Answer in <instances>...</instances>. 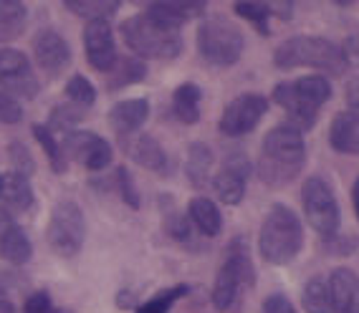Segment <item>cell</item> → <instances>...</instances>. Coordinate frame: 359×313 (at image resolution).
Masks as SVG:
<instances>
[{
  "instance_id": "ba28073f",
  "label": "cell",
  "mask_w": 359,
  "mask_h": 313,
  "mask_svg": "<svg viewBox=\"0 0 359 313\" xmlns=\"http://www.w3.org/2000/svg\"><path fill=\"white\" fill-rule=\"evenodd\" d=\"M83 237H86V223L81 207L74 200H61L53 204L51 220L46 228V240L53 253L61 258L79 256V250L83 248Z\"/></svg>"
},
{
  "instance_id": "cb8c5ba5",
  "label": "cell",
  "mask_w": 359,
  "mask_h": 313,
  "mask_svg": "<svg viewBox=\"0 0 359 313\" xmlns=\"http://www.w3.org/2000/svg\"><path fill=\"white\" fill-rule=\"evenodd\" d=\"M212 149L205 141H193L187 147V160H185V177L195 190H205L210 185V172H212Z\"/></svg>"
},
{
  "instance_id": "5bb4252c",
  "label": "cell",
  "mask_w": 359,
  "mask_h": 313,
  "mask_svg": "<svg viewBox=\"0 0 359 313\" xmlns=\"http://www.w3.org/2000/svg\"><path fill=\"white\" fill-rule=\"evenodd\" d=\"M33 58L43 74L58 76L71 64V48L66 39L53 28H43L33 36Z\"/></svg>"
},
{
  "instance_id": "8d00e7d4",
  "label": "cell",
  "mask_w": 359,
  "mask_h": 313,
  "mask_svg": "<svg viewBox=\"0 0 359 313\" xmlns=\"http://www.w3.org/2000/svg\"><path fill=\"white\" fill-rule=\"evenodd\" d=\"M66 96H69V104H76L81 109H89L97 102V86L86 76L76 74V76H71L69 83H66Z\"/></svg>"
},
{
  "instance_id": "7bdbcfd3",
  "label": "cell",
  "mask_w": 359,
  "mask_h": 313,
  "mask_svg": "<svg viewBox=\"0 0 359 313\" xmlns=\"http://www.w3.org/2000/svg\"><path fill=\"white\" fill-rule=\"evenodd\" d=\"M341 51H344V56H346V64L359 66V33H354V36L346 39V43L341 46Z\"/></svg>"
},
{
  "instance_id": "7dc6e473",
  "label": "cell",
  "mask_w": 359,
  "mask_h": 313,
  "mask_svg": "<svg viewBox=\"0 0 359 313\" xmlns=\"http://www.w3.org/2000/svg\"><path fill=\"white\" fill-rule=\"evenodd\" d=\"M0 313H18V311H15V306L11 303V300L0 298Z\"/></svg>"
},
{
  "instance_id": "d4e9b609",
  "label": "cell",
  "mask_w": 359,
  "mask_h": 313,
  "mask_svg": "<svg viewBox=\"0 0 359 313\" xmlns=\"http://www.w3.org/2000/svg\"><path fill=\"white\" fill-rule=\"evenodd\" d=\"M200 104H203V89L198 83L185 81L180 83L172 94V114L180 124L193 127L200 122Z\"/></svg>"
},
{
  "instance_id": "4dcf8cb0",
  "label": "cell",
  "mask_w": 359,
  "mask_h": 313,
  "mask_svg": "<svg viewBox=\"0 0 359 313\" xmlns=\"http://www.w3.org/2000/svg\"><path fill=\"white\" fill-rule=\"evenodd\" d=\"M302 306L306 313H332V295H329L327 278L314 275V278L304 286Z\"/></svg>"
},
{
  "instance_id": "ffe728a7",
  "label": "cell",
  "mask_w": 359,
  "mask_h": 313,
  "mask_svg": "<svg viewBox=\"0 0 359 313\" xmlns=\"http://www.w3.org/2000/svg\"><path fill=\"white\" fill-rule=\"evenodd\" d=\"M332 313H359V275L349 268H334L329 275Z\"/></svg>"
},
{
  "instance_id": "d6a6232c",
  "label": "cell",
  "mask_w": 359,
  "mask_h": 313,
  "mask_svg": "<svg viewBox=\"0 0 359 313\" xmlns=\"http://www.w3.org/2000/svg\"><path fill=\"white\" fill-rule=\"evenodd\" d=\"M187 293H190V286H187V283L170 286V288H165V291H157V293L144 300V303H140L135 313H170L175 303H177L180 298H185Z\"/></svg>"
},
{
  "instance_id": "d6986e66",
  "label": "cell",
  "mask_w": 359,
  "mask_h": 313,
  "mask_svg": "<svg viewBox=\"0 0 359 313\" xmlns=\"http://www.w3.org/2000/svg\"><path fill=\"white\" fill-rule=\"evenodd\" d=\"M147 119H149L147 99H124V102H116L109 109V127L119 139L137 134L144 127Z\"/></svg>"
},
{
  "instance_id": "836d02e7",
  "label": "cell",
  "mask_w": 359,
  "mask_h": 313,
  "mask_svg": "<svg viewBox=\"0 0 359 313\" xmlns=\"http://www.w3.org/2000/svg\"><path fill=\"white\" fill-rule=\"evenodd\" d=\"M83 116L86 114H83V109L76 106V104H58V106L51 109V116H48V124H46V127L51 129L53 134H56V132L69 134V132H74V129L83 122Z\"/></svg>"
},
{
  "instance_id": "60d3db41",
  "label": "cell",
  "mask_w": 359,
  "mask_h": 313,
  "mask_svg": "<svg viewBox=\"0 0 359 313\" xmlns=\"http://www.w3.org/2000/svg\"><path fill=\"white\" fill-rule=\"evenodd\" d=\"M261 311L263 313H296V308L283 293H271V295H266V300L261 303Z\"/></svg>"
},
{
  "instance_id": "4fadbf2b",
  "label": "cell",
  "mask_w": 359,
  "mask_h": 313,
  "mask_svg": "<svg viewBox=\"0 0 359 313\" xmlns=\"http://www.w3.org/2000/svg\"><path fill=\"white\" fill-rule=\"evenodd\" d=\"M250 162L243 152H231L225 157L220 172L210 179L212 192L218 195L223 204H241L245 197V185H248Z\"/></svg>"
},
{
  "instance_id": "83f0119b",
  "label": "cell",
  "mask_w": 359,
  "mask_h": 313,
  "mask_svg": "<svg viewBox=\"0 0 359 313\" xmlns=\"http://www.w3.org/2000/svg\"><path fill=\"white\" fill-rule=\"evenodd\" d=\"M69 13L86 20H109L122 8L119 0H64Z\"/></svg>"
},
{
  "instance_id": "c3c4849f",
  "label": "cell",
  "mask_w": 359,
  "mask_h": 313,
  "mask_svg": "<svg viewBox=\"0 0 359 313\" xmlns=\"http://www.w3.org/2000/svg\"><path fill=\"white\" fill-rule=\"evenodd\" d=\"M53 313H64V311H53Z\"/></svg>"
},
{
  "instance_id": "f35d334b",
  "label": "cell",
  "mask_w": 359,
  "mask_h": 313,
  "mask_svg": "<svg viewBox=\"0 0 359 313\" xmlns=\"http://www.w3.org/2000/svg\"><path fill=\"white\" fill-rule=\"evenodd\" d=\"M23 122V106L15 99L0 91V124H18Z\"/></svg>"
},
{
  "instance_id": "ac0fdd59",
  "label": "cell",
  "mask_w": 359,
  "mask_h": 313,
  "mask_svg": "<svg viewBox=\"0 0 359 313\" xmlns=\"http://www.w3.org/2000/svg\"><path fill=\"white\" fill-rule=\"evenodd\" d=\"M33 256V243L18 220L0 207V258L13 265H23Z\"/></svg>"
},
{
  "instance_id": "2e32d148",
  "label": "cell",
  "mask_w": 359,
  "mask_h": 313,
  "mask_svg": "<svg viewBox=\"0 0 359 313\" xmlns=\"http://www.w3.org/2000/svg\"><path fill=\"white\" fill-rule=\"evenodd\" d=\"M119 147L124 149V154H127L135 165L144 167V169H149V172L167 174V169H170L167 152L162 149V144L154 139L152 134H142V132H137V134H132V137H122V139H119Z\"/></svg>"
},
{
  "instance_id": "603a6c76",
  "label": "cell",
  "mask_w": 359,
  "mask_h": 313,
  "mask_svg": "<svg viewBox=\"0 0 359 313\" xmlns=\"http://www.w3.org/2000/svg\"><path fill=\"white\" fill-rule=\"evenodd\" d=\"M187 220L203 237H218L220 230H223L220 207L205 195H198L187 202Z\"/></svg>"
},
{
  "instance_id": "f1b7e54d",
  "label": "cell",
  "mask_w": 359,
  "mask_h": 313,
  "mask_svg": "<svg viewBox=\"0 0 359 313\" xmlns=\"http://www.w3.org/2000/svg\"><path fill=\"white\" fill-rule=\"evenodd\" d=\"M31 132L36 137V141L41 144V149H43V154L48 157V165H51L53 172L64 174L69 169V160H66V152L61 147V141L56 139V134L48 127H43V124H33Z\"/></svg>"
},
{
  "instance_id": "e0dca14e",
  "label": "cell",
  "mask_w": 359,
  "mask_h": 313,
  "mask_svg": "<svg viewBox=\"0 0 359 313\" xmlns=\"http://www.w3.org/2000/svg\"><path fill=\"white\" fill-rule=\"evenodd\" d=\"M273 102L281 106L286 114H289V124L299 127L302 132L311 129L316 124V116H319V109L314 104L309 102L302 91L296 89L294 81H281L273 86Z\"/></svg>"
},
{
  "instance_id": "52a82bcc",
  "label": "cell",
  "mask_w": 359,
  "mask_h": 313,
  "mask_svg": "<svg viewBox=\"0 0 359 313\" xmlns=\"http://www.w3.org/2000/svg\"><path fill=\"white\" fill-rule=\"evenodd\" d=\"M302 207L306 223L319 232L321 237H337L341 225V212L332 185L321 174H311L302 185Z\"/></svg>"
},
{
  "instance_id": "6da1fadb",
  "label": "cell",
  "mask_w": 359,
  "mask_h": 313,
  "mask_svg": "<svg viewBox=\"0 0 359 313\" xmlns=\"http://www.w3.org/2000/svg\"><path fill=\"white\" fill-rule=\"evenodd\" d=\"M306 165V141L304 132L294 124H278L263 137L258 154V177L271 190L291 185Z\"/></svg>"
},
{
  "instance_id": "8992f818",
  "label": "cell",
  "mask_w": 359,
  "mask_h": 313,
  "mask_svg": "<svg viewBox=\"0 0 359 313\" xmlns=\"http://www.w3.org/2000/svg\"><path fill=\"white\" fill-rule=\"evenodd\" d=\"M195 43H198L200 58L215 69L236 66L245 51L243 31L220 15H212V18H205L200 23Z\"/></svg>"
},
{
  "instance_id": "74e56055",
  "label": "cell",
  "mask_w": 359,
  "mask_h": 313,
  "mask_svg": "<svg viewBox=\"0 0 359 313\" xmlns=\"http://www.w3.org/2000/svg\"><path fill=\"white\" fill-rule=\"evenodd\" d=\"M8 157H11L13 172H18V174H23V177L31 179V174L36 172V160H33V154L28 152L20 141H11V144H8Z\"/></svg>"
},
{
  "instance_id": "b9f144b4",
  "label": "cell",
  "mask_w": 359,
  "mask_h": 313,
  "mask_svg": "<svg viewBox=\"0 0 359 313\" xmlns=\"http://www.w3.org/2000/svg\"><path fill=\"white\" fill-rule=\"evenodd\" d=\"M344 102L349 106V111H357L359 114V76L349 78L344 86Z\"/></svg>"
},
{
  "instance_id": "7c38bea8",
  "label": "cell",
  "mask_w": 359,
  "mask_h": 313,
  "mask_svg": "<svg viewBox=\"0 0 359 313\" xmlns=\"http://www.w3.org/2000/svg\"><path fill=\"white\" fill-rule=\"evenodd\" d=\"M83 53L86 61L99 74H111L119 61L114 41V28L109 20H89L83 28Z\"/></svg>"
},
{
  "instance_id": "30bf717a",
  "label": "cell",
  "mask_w": 359,
  "mask_h": 313,
  "mask_svg": "<svg viewBox=\"0 0 359 313\" xmlns=\"http://www.w3.org/2000/svg\"><path fill=\"white\" fill-rule=\"evenodd\" d=\"M269 114V99L256 91L236 96L220 114L218 129L223 137H245L256 132L263 116Z\"/></svg>"
},
{
  "instance_id": "f546056e",
  "label": "cell",
  "mask_w": 359,
  "mask_h": 313,
  "mask_svg": "<svg viewBox=\"0 0 359 313\" xmlns=\"http://www.w3.org/2000/svg\"><path fill=\"white\" fill-rule=\"evenodd\" d=\"M165 202H167V210H165V215H162V230L172 237V240H177L180 245H193L195 228L190 225L187 215L185 212H180L170 197H167Z\"/></svg>"
},
{
  "instance_id": "ee69618b",
  "label": "cell",
  "mask_w": 359,
  "mask_h": 313,
  "mask_svg": "<svg viewBox=\"0 0 359 313\" xmlns=\"http://www.w3.org/2000/svg\"><path fill=\"white\" fill-rule=\"evenodd\" d=\"M271 13L281 20H291L294 18V3H283V0H276L271 3Z\"/></svg>"
},
{
  "instance_id": "8fae6325",
  "label": "cell",
  "mask_w": 359,
  "mask_h": 313,
  "mask_svg": "<svg viewBox=\"0 0 359 313\" xmlns=\"http://www.w3.org/2000/svg\"><path fill=\"white\" fill-rule=\"evenodd\" d=\"M61 147L66 152V160H76L81 167H86L89 172H104L111 165L114 149L104 137H99L97 132H81L74 129L69 134H64Z\"/></svg>"
},
{
  "instance_id": "44dd1931",
  "label": "cell",
  "mask_w": 359,
  "mask_h": 313,
  "mask_svg": "<svg viewBox=\"0 0 359 313\" xmlns=\"http://www.w3.org/2000/svg\"><path fill=\"white\" fill-rule=\"evenodd\" d=\"M36 202L31 179L18 172H3L0 174V207L8 212H26Z\"/></svg>"
},
{
  "instance_id": "f6af8a7d",
  "label": "cell",
  "mask_w": 359,
  "mask_h": 313,
  "mask_svg": "<svg viewBox=\"0 0 359 313\" xmlns=\"http://www.w3.org/2000/svg\"><path fill=\"white\" fill-rule=\"evenodd\" d=\"M116 308H132V311H137V303L129 291H119L116 293Z\"/></svg>"
},
{
  "instance_id": "ab89813d",
  "label": "cell",
  "mask_w": 359,
  "mask_h": 313,
  "mask_svg": "<svg viewBox=\"0 0 359 313\" xmlns=\"http://www.w3.org/2000/svg\"><path fill=\"white\" fill-rule=\"evenodd\" d=\"M23 313H53V303H51V295L46 293V291H36L26 298L23 303Z\"/></svg>"
},
{
  "instance_id": "484cf974",
  "label": "cell",
  "mask_w": 359,
  "mask_h": 313,
  "mask_svg": "<svg viewBox=\"0 0 359 313\" xmlns=\"http://www.w3.org/2000/svg\"><path fill=\"white\" fill-rule=\"evenodd\" d=\"M28 20L26 3L18 0H0V41H13L18 39Z\"/></svg>"
},
{
  "instance_id": "7402d4cb",
  "label": "cell",
  "mask_w": 359,
  "mask_h": 313,
  "mask_svg": "<svg viewBox=\"0 0 359 313\" xmlns=\"http://www.w3.org/2000/svg\"><path fill=\"white\" fill-rule=\"evenodd\" d=\"M329 144L334 152L359 157V114L357 111H339L329 127Z\"/></svg>"
},
{
  "instance_id": "9c48e42d",
  "label": "cell",
  "mask_w": 359,
  "mask_h": 313,
  "mask_svg": "<svg viewBox=\"0 0 359 313\" xmlns=\"http://www.w3.org/2000/svg\"><path fill=\"white\" fill-rule=\"evenodd\" d=\"M41 83L33 74V66L28 56L13 46L0 48V91L11 99H33L39 94Z\"/></svg>"
},
{
  "instance_id": "1f68e13d",
  "label": "cell",
  "mask_w": 359,
  "mask_h": 313,
  "mask_svg": "<svg viewBox=\"0 0 359 313\" xmlns=\"http://www.w3.org/2000/svg\"><path fill=\"white\" fill-rule=\"evenodd\" d=\"M233 11H236L241 18H245L250 26L256 28L258 36H271L269 20L273 18L271 13V3H256V0H238L233 3Z\"/></svg>"
},
{
  "instance_id": "e575fe53",
  "label": "cell",
  "mask_w": 359,
  "mask_h": 313,
  "mask_svg": "<svg viewBox=\"0 0 359 313\" xmlns=\"http://www.w3.org/2000/svg\"><path fill=\"white\" fill-rule=\"evenodd\" d=\"M294 83H296V89L302 91L309 102L314 104L316 109H321V106L332 99V83H329L327 76H321V74H311V76L294 78Z\"/></svg>"
},
{
  "instance_id": "277c9868",
  "label": "cell",
  "mask_w": 359,
  "mask_h": 313,
  "mask_svg": "<svg viewBox=\"0 0 359 313\" xmlns=\"http://www.w3.org/2000/svg\"><path fill=\"white\" fill-rule=\"evenodd\" d=\"M256 286V268L250 260L248 240L243 235H236L225 248V258L220 263L215 283H212L210 300L215 311L228 313L238 306L241 293Z\"/></svg>"
},
{
  "instance_id": "bcb514c9",
  "label": "cell",
  "mask_w": 359,
  "mask_h": 313,
  "mask_svg": "<svg viewBox=\"0 0 359 313\" xmlns=\"http://www.w3.org/2000/svg\"><path fill=\"white\" fill-rule=\"evenodd\" d=\"M352 207H354V215H357V220H359V177L354 179V185H352Z\"/></svg>"
},
{
  "instance_id": "9a60e30c",
  "label": "cell",
  "mask_w": 359,
  "mask_h": 313,
  "mask_svg": "<svg viewBox=\"0 0 359 313\" xmlns=\"http://www.w3.org/2000/svg\"><path fill=\"white\" fill-rule=\"evenodd\" d=\"M208 13V3L203 0H152L144 3V15L154 18L162 26L180 31L187 20L200 18Z\"/></svg>"
},
{
  "instance_id": "5b68a950",
  "label": "cell",
  "mask_w": 359,
  "mask_h": 313,
  "mask_svg": "<svg viewBox=\"0 0 359 313\" xmlns=\"http://www.w3.org/2000/svg\"><path fill=\"white\" fill-rule=\"evenodd\" d=\"M122 39L127 48L135 53L137 58L147 61V58H157V61H172L182 53V36L180 31L162 26L149 15L140 13L127 18L119 26Z\"/></svg>"
},
{
  "instance_id": "7a4b0ae2",
  "label": "cell",
  "mask_w": 359,
  "mask_h": 313,
  "mask_svg": "<svg viewBox=\"0 0 359 313\" xmlns=\"http://www.w3.org/2000/svg\"><path fill=\"white\" fill-rule=\"evenodd\" d=\"M273 66L281 71L314 69L332 76H344L349 64L341 46L321 36H294L273 51Z\"/></svg>"
},
{
  "instance_id": "4316f807",
  "label": "cell",
  "mask_w": 359,
  "mask_h": 313,
  "mask_svg": "<svg viewBox=\"0 0 359 313\" xmlns=\"http://www.w3.org/2000/svg\"><path fill=\"white\" fill-rule=\"evenodd\" d=\"M107 76H109V83H107L109 91L127 89L132 83H140L147 78V61H142L137 56H127L124 61H116L114 71L107 74Z\"/></svg>"
},
{
  "instance_id": "d590c367",
  "label": "cell",
  "mask_w": 359,
  "mask_h": 313,
  "mask_svg": "<svg viewBox=\"0 0 359 313\" xmlns=\"http://www.w3.org/2000/svg\"><path fill=\"white\" fill-rule=\"evenodd\" d=\"M111 187L119 192V197H122L124 204H129L132 210H140L142 207V197H140V190L135 185V177L129 172L127 167H116L114 174H111Z\"/></svg>"
},
{
  "instance_id": "3957f363",
  "label": "cell",
  "mask_w": 359,
  "mask_h": 313,
  "mask_svg": "<svg viewBox=\"0 0 359 313\" xmlns=\"http://www.w3.org/2000/svg\"><path fill=\"white\" fill-rule=\"evenodd\" d=\"M304 248L302 218L289 204H271L258 232V253L269 265H289Z\"/></svg>"
}]
</instances>
